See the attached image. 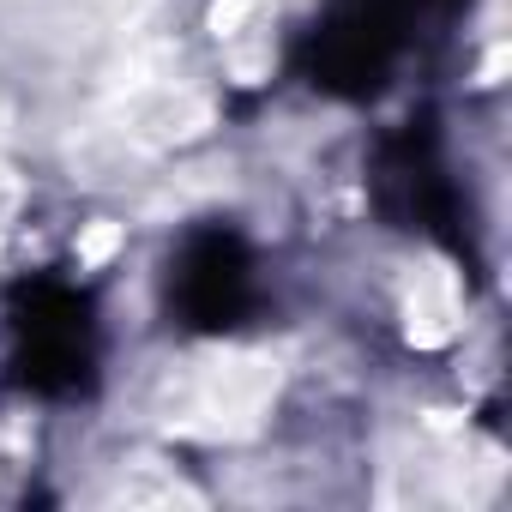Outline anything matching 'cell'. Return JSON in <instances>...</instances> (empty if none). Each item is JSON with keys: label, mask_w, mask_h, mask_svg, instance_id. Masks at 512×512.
<instances>
[{"label": "cell", "mask_w": 512, "mask_h": 512, "mask_svg": "<svg viewBox=\"0 0 512 512\" xmlns=\"http://www.w3.org/2000/svg\"><path fill=\"white\" fill-rule=\"evenodd\" d=\"M272 392H278V368H272L266 356H223V362L199 368L187 422L205 416L199 428H211V434H241V428L260 422V410L272 404Z\"/></svg>", "instance_id": "cell-1"}, {"label": "cell", "mask_w": 512, "mask_h": 512, "mask_svg": "<svg viewBox=\"0 0 512 512\" xmlns=\"http://www.w3.org/2000/svg\"><path fill=\"white\" fill-rule=\"evenodd\" d=\"M452 326H458V290H452V278L440 266L416 272V284H410V338L416 344H446Z\"/></svg>", "instance_id": "cell-2"}, {"label": "cell", "mask_w": 512, "mask_h": 512, "mask_svg": "<svg viewBox=\"0 0 512 512\" xmlns=\"http://www.w3.org/2000/svg\"><path fill=\"white\" fill-rule=\"evenodd\" d=\"M115 247H121V229H115V223H97V229H85V235H79V266H103Z\"/></svg>", "instance_id": "cell-3"}, {"label": "cell", "mask_w": 512, "mask_h": 512, "mask_svg": "<svg viewBox=\"0 0 512 512\" xmlns=\"http://www.w3.org/2000/svg\"><path fill=\"white\" fill-rule=\"evenodd\" d=\"M19 199H25V193H19V181H13L7 169H0V223H7V217L19 211Z\"/></svg>", "instance_id": "cell-4"}]
</instances>
